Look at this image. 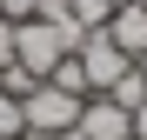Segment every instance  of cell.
<instances>
[{
	"instance_id": "1",
	"label": "cell",
	"mask_w": 147,
	"mask_h": 140,
	"mask_svg": "<svg viewBox=\"0 0 147 140\" xmlns=\"http://www.w3.org/2000/svg\"><path fill=\"white\" fill-rule=\"evenodd\" d=\"M20 120H27V140H54L60 127L80 120V93H67V87H54V80H40L27 100H20Z\"/></svg>"
},
{
	"instance_id": "2",
	"label": "cell",
	"mask_w": 147,
	"mask_h": 140,
	"mask_svg": "<svg viewBox=\"0 0 147 140\" xmlns=\"http://www.w3.org/2000/svg\"><path fill=\"white\" fill-rule=\"evenodd\" d=\"M67 54H74V47L60 40V27H54V20H13V60L27 67L34 80H47Z\"/></svg>"
},
{
	"instance_id": "3",
	"label": "cell",
	"mask_w": 147,
	"mask_h": 140,
	"mask_svg": "<svg viewBox=\"0 0 147 140\" xmlns=\"http://www.w3.org/2000/svg\"><path fill=\"white\" fill-rule=\"evenodd\" d=\"M74 54H80V74H87V93H107V87H114V80H120V74L134 67V60L120 54V47H114L107 33H87L80 47H74Z\"/></svg>"
},
{
	"instance_id": "4",
	"label": "cell",
	"mask_w": 147,
	"mask_h": 140,
	"mask_svg": "<svg viewBox=\"0 0 147 140\" xmlns=\"http://www.w3.org/2000/svg\"><path fill=\"white\" fill-rule=\"evenodd\" d=\"M74 127H80L87 140H134V113H127V107H114L107 93H87Z\"/></svg>"
},
{
	"instance_id": "5",
	"label": "cell",
	"mask_w": 147,
	"mask_h": 140,
	"mask_svg": "<svg viewBox=\"0 0 147 140\" xmlns=\"http://www.w3.org/2000/svg\"><path fill=\"white\" fill-rule=\"evenodd\" d=\"M100 33H107V40H114V47H120L127 60H147V7H140V0L114 7V20H107Z\"/></svg>"
},
{
	"instance_id": "6",
	"label": "cell",
	"mask_w": 147,
	"mask_h": 140,
	"mask_svg": "<svg viewBox=\"0 0 147 140\" xmlns=\"http://www.w3.org/2000/svg\"><path fill=\"white\" fill-rule=\"evenodd\" d=\"M107 20H114L107 0H67V27H74V33H100Z\"/></svg>"
},
{
	"instance_id": "7",
	"label": "cell",
	"mask_w": 147,
	"mask_h": 140,
	"mask_svg": "<svg viewBox=\"0 0 147 140\" xmlns=\"http://www.w3.org/2000/svg\"><path fill=\"white\" fill-rule=\"evenodd\" d=\"M107 100H114V107H127V113H134V107L147 100V80H140V60H134V67H127V74H120V80L107 87Z\"/></svg>"
},
{
	"instance_id": "8",
	"label": "cell",
	"mask_w": 147,
	"mask_h": 140,
	"mask_svg": "<svg viewBox=\"0 0 147 140\" xmlns=\"http://www.w3.org/2000/svg\"><path fill=\"white\" fill-rule=\"evenodd\" d=\"M47 80H54V87H67V93H80V100H87V74H80V54H67V60H60V67H54Z\"/></svg>"
},
{
	"instance_id": "9",
	"label": "cell",
	"mask_w": 147,
	"mask_h": 140,
	"mask_svg": "<svg viewBox=\"0 0 147 140\" xmlns=\"http://www.w3.org/2000/svg\"><path fill=\"white\" fill-rule=\"evenodd\" d=\"M27 133V120H20V100L13 93H0V140H20Z\"/></svg>"
},
{
	"instance_id": "10",
	"label": "cell",
	"mask_w": 147,
	"mask_h": 140,
	"mask_svg": "<svg viewBox=\"0 0 147 140\" xmlns=\"http://www.w3.org/2000/svg\"><path fill=\"white\" fill-rule=\"evenodd\" d=\"M40 0H0V20H34Z\"/></svg>"
},
{
	"instance_id": "11",
	"label": "cell",
	"mask_w": 147,
	"mask_h": 140,
	"mask_svg": "<svg viewBox=\"0 0 147 140\" xmlns=\"http://www.w3.org/2000/svg\"><path fill=\"white\" fill-rule=\"evenodd\" d=\"M0 67H13V20H0Z\"/></svg>"
},
{
	"instance_id": "12",
	"label": "cell",
	"mask_w": 147,
	"mask_h": 140,
	"mask_svg": "<svg viewBox=\"0 0 147 140\" xmlns=\"http://www.w3.org/2000/svg\"><path fill=\"white\" fill-rule=\"evenodd\" d=\"M134 140H147V100L134 107Z\"/></svg>"
},
{
	"instance_id": "13",
	"label": "cell",
	"mask_w": 147,
	"mask_h": 140,
	"mask_svg": "<svg viewBox=\"0 0 147 140\" xmlns=\"http://www.w3.org/2000/svg\"><path fill=\"white\" fill-rule=\"evenodd\" d=\"M54 140H87V133H80V127H60V133H54Z\"/></svg>"
},
{
	"instance_id": "14",
	"label": "cell",
	"mask_w": 147,
	"mask_h": 140,
	"mask_svg": "<svg viewBox=\"0 0 147 140\" xmlns=\"http://www.w3.org/2000/svg\"><path fill=\"white\" fill-rule=\"evenodd\" d=\"M107 7H127V0H107Z\"/></svg>"
},
{
	"instance_id": "15",
	"label": "cell",
	"mask_w": 147,
	"mask_h": 140,
	"mask_svg": "<svg viewBox=\"0 0 147 140\" xmlns=\"http://www.w3.org/2000/svg\"><path fill=\"white\" fill-rule=\"evenodd\" d=\"M140 80H147V60H140Z\"/></svg>"
},
{
	"instance_id": "16",
	"label": "cell",
	"mask_w": 147,
	"mask_h": 140,
	"mask_svg": "<svg viewBox=\"0 0 147 140\" xmlns=\"http://www.w3.org/2000/svg\"><path fill=\"white\" fill-rule=\"evenodd\" d=\"M140 7H147V0H140Z\"/></svg>"
},
{
	"instance_id": "17",
	"label": "cell",
	"mask_w": 147,
	"mask_h": 140,
	"mask_svg": "<svg viewBox=\"0 0 147 140\" xmlns=\"http://www.w3.org/2000/svg\"><path fill=\"white\" fill-rule=\"evenodd\" d=\"M20 140H27V133H20Z\"/></svg>"
}]
</instances>
